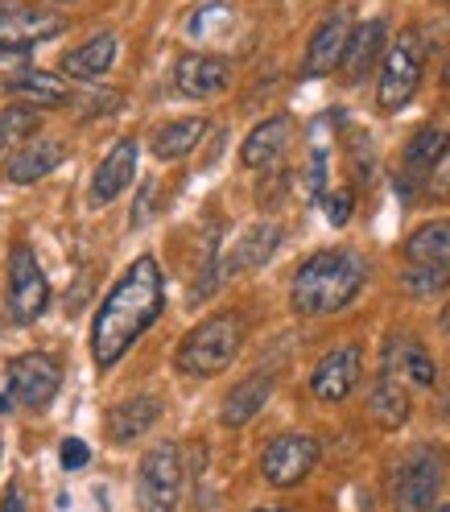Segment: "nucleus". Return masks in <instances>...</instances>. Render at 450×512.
I'll return each mask as SVG.
<instances>
[{"mask_svg":"<svg viewBox=\"0 0 450 512\" xmlns=\"http://www.w3.org/2000/svg\"><path fill=\"white\" fill-rule=\"evenodd\" d=\"M17 95H25L34 108H58V104H67L71 95H67V83H58L50 71H25L9 83Z\"/></svg>","mask_w":450,"mask_h":512,"instance_id":"nucleus-27","label":"nucleus"},{"mask_svg":"<svg viewBox=\"0 0 450 512\" xmlns=\"http://www.w3.org/2000/svg\"><path fill=\"white\" fill-rule=\"evenodd\" d=\"M384 372H389L393 380H409L417 384V389H434L438 384V364L434 356L426 351L422 339H413V335H393L389 347H384Z\"/></svg>","mask_w":450,"mask_h":512,"instance_id":"nucleus-14","label":"nucleus"},{"mask_svg":"<svg viewBox=\"0 0 450 512\" xmlns=\"http://www.w3.org/2000/svg\"><path fill=\"white\" fill-rule=\"evenodd\" d=\"M166 310V281L153 256H137L112 285L91 323V356L100 368H112Z\"/></svg>","mask_w":450,"mask_h":512,"instance_id":"nucleus-1","label":"nucleus"},{"mask_svg":"<svg viewBox=\"0 0 450 512\" xmlns=\"http://www.w3.org/2000/svg\"><path fill=\"white\" fill-rule=\"evenodd\" d=\"M368 413H372V422L380 430H401L409 422V413H413V401L405 393V384L393 380L389 372H380L376 384H372V393H368Z\"/></svg>","mask_w":450,"mask_h":512,"instance_id":"nucleus-22","label":"nucleus"},{"mask_svg":"<svg viewBox=\"0 0 450 512\" xmlns=\"http://www.w3.org/2000/svg\"><path fill=\"white\" fill-rule=\"evenodd\" d=\"M323 207H327V223L331 228H343V223L351 219V211H356V190H331V195L323 199Z\"/></svg>","mask_w":450,"mask_h":512,"instance_id":"nucleus-32","label":"nucleus"},{"mask_svg":"<svg viewBox=\"0 0 450 512\" xmlns=\"http://www.w3.org/2000/svg\"><path fill=\"white\" fill-rule=\"evenodd\" d=\"M0 512H25L21 484H9V488H5V500H0Z\"/></svg>","mask_w":450,"mask_h":512,"instance_id":"nucleus-34","label":"nucleus"},{"mask_svg":"<svg viewBox=\"0 0 450 512\" xmlns=\"http://www.w3.org/2000/svg\"><path fill=\"white\" fill-rule=\"evenodd\" d=\"M356 34L351 25V13L347 9H335L318 21V29L306 42V54H302V79H327L343 67V54H347V42Z\"/></svg>","mask_w":450,"mask_h":512,"instance_id":"nucleus-10","label":"nucleus"},{"mask_svg":"<svg viewBox=\"0 0 450 512\" xmlns=\"http://www.w3.org/2000/svg\"><path fill=\"white\" fill-rule=\"evenodd\" d=\"M442 83L450 87V58H446V67H442Z\"/></svg>","mask_w":450,"mask_h":512,"instance_id":"nucleus-37","label":"nucleus"},{"mask_svg":"<svg viewBox=\"0 0 450 512\" xmlns=\"http://www.w3.org/2000/svg\"><path fill=\"white\" fill-rule=\"evenodd\" d=\"M360 372H364V351L356 343H343V347H331L323 360L314 364L310 372V393L318 401H347L351 393H356V384H360Z\"/></svg>","mask_w":450,"mask_h":512,"instance_id":"nucleus-11","label":"nucleus"},{"mask_svg":"<svg viewBox=\"0 0 450 512\" xmlns=\"http://www.w3.org/2000/svg\"><path fill=\"white\" fill-rule=\"evenodd\" d=\"M364 281H368L364 256H356L351 248H323L298 265L294 281H289V306L302 318H327L356 302Z\"/></svg>","mask_w":450,"mask_h":512,"instance_id":"nucleus-2","label":"nucleus"},{"mask_svg":"<svg viewBox=\"0 0 450 512\" xmlns=\"http://www.w3.org/2000/svg\"><path fill=\"white\" fill-rule=\"evenodd\" d=\"M116 50H120L116 34H95L79 50H71L67 58H62V71H67L71 79H100L116 62Z\"/></svg>","mask_w":450,"mask_h":512,"instance_id":"nucleus-26","label":"nucleus"},{"mask_svg":"<svg viewBox=\"0 0 450 512\" xmlns=\"http://www.w3.org/2000/svg\"><path fill=\"white\" fill-rule=\"evenodd\" d=\"M62 157H67L62 141H29L25 149H17V153L9 157L5 178H9V182H17V186L42 182L50 170H58V166H62Z\"/></svg>","mask_w":450,"mask_h":512,"instance_id":"nucleus-21","label":"nucleus"},{"mask_svg":"<svg viewBox=\"0 0 450 512\" xmlns=\"http://www.w3.org/2000/svg\"><path fill=\"white\" fill-rule=\"evenodd\" d=\"M58 5H67V0H58Z\"/></svg>","mask_w":450,"mask_h":512,"instance_id":"nucleus-40","label":"nucleus"},{"mask_svg":"<svg viewBox=\"0 0 450 512\" xmlns=\"http://www.w3.org/2000/svg\"><path fill=\"white\" fill-rule=\"evenodd\" d=\"M252 512H289V508H252Z\"/></svg>","mask_w":450,"mask_h":512,"instance_id":"nucleus-39","label":"nucleus"},{"mask_svg":"<svg viewBox=\"0 0 450 512\" xmlns=\"http://www.w3.org/2000/svg\"><path fill=\"white\" fill-rule=\"evenodd\" d=\"M240 347H244V323H240V314L223 310V314L203 318V323L178 343L174 368L182 376L207 380V376L228 372L236 364V356H240Z\"/></svg>","mask_w":450,"mask_h":512,"instance_id":"nucleus-3","label":"nucleus"},{"mask_svg":"<svg viewBox=\"0 0 450 512\" xmlns=\"http://www.w3.org/2000/svg\"><path fill=\"white\" fill-rule=\"evenodd\" d=\"M174 87L186 95V100H215L232 87V62L219 54H203L190 50L174 62Z\"/></svg>","mask_w":450,"mask_h":512,"instance_id":"nucleus-12","label":"nucleus"},{"mask_svg":"<svg viewBox=\"0 0 450 512\" xmlns=\"http://www.w3.org/2000/svg\"><path fill=\"white\" fill-rule=\"evenodd\" d=\"M384 38H389V21H384V17H368V21L356 25V34H351L347 54H343V67H339L347 87H360L372 75L376 58L389 54V50H384Z\"/></svg>","mask_w":450,"mask_h":512,"instance_id":"nucleus-17","label":"nucleus"},{"mask_svg":"<svg viewBox=\"0 0 450 512\" xmlns=\"http://www.w3.org/2000/svg\"><path fill=\"white\" fill-rule=\"evenodd\" d=\"M58 459H62V467H67V471H79L91 459V446L83 438H67V442H62V451H58Z\"/></svg>","mask_w":450,"mask_h":512,"instance_id":"nucleus-33","label":"nucleus"},{"mask_svg":"<svg viewBox=\"0 0 450 512\" xmlns=\"http://www.w3.org/2000/svg\"><path fill=\"white\" fill-rule=\"evenodd\" d=\"M137 157H141V145L137 137H120L116 149L95 166V178H91V207H104L112 199H120L128 182L137 178Z\"/></svg>","mask_w":450,"mask_h":512,"instance_id":"nucleus-13","label":"nucleus"},{"mask_svg":"<svg viewBox=\"0 0 450 512\" xmlns=\"http://www.w3.org/2000/svg\"><path fill=\"white\" fill-rule=\"evenodd\" d=\"M228 29H232V9H228V5H219V0H215V5H203L195 17L186 21V34H190V38L228 34Z\"/></svg>","mask_w":450,"mask_h":512,"instance_id":"nucleus-30","label":"nucleus"},{"mask_svg":"<svg viewBox=\"0 0 450 512\" xmlns=\"http://www.w3.org/2000/svg\"><path fill=\"white\" fill-rule=\"evenodd\" d=\"M182 455L174 442H157L141 455L137 467V504L141 512H178L182 500Z\"/></svg>","mask_w":450,"mask_h":512,"instance_id":"nucleus-6","label":"nucleus"},{"mask_svg":"<svg viewBox=\"0 0 450 512\" xmlns=\"http://www.w3.org/2000/svg\"><path fill=\"white\" fill-rule=\"evenodd\" d=\"M157 418H162V401L141 393V397H128L120 405L108 409V438L112 442H137L141 434H149L157 426Z\"/></svg>","mask_w":450,"mask_h":512,"instance_id":"nucleus-20","label":"nucleus"},{"mask_svg":"<svg viewBox=\"0 0 450 512\" xmlns=\"http://www.w3.org/2000/svg\"><path fill=\"white\" fill-rule=\"evenodd\" d=\"M62 389V364L46 351H25L9 360V393L25 409H46Z\"/></svg>","mask_w":450,"mask_h":512,"instance_id":"nucleus-9","label":"nucleus"},{"mask_svg":"<svg viewBox=\"0 0 450 512\" xmlns=\"http://www.w3.org/2000/svg\"><path fill=\"white\" fill-rule=\"evenodd\" d=\"M318 463V438L310 434H277L261 451V475L269 488H298Z\"/></svg>","mask_w":450,"mask_h":512,"instance_id":"nucleus-8","label":"nucleus"},{"mask_svg":"<svg viewBox=\"0 0 450 512\" xmlns=\"http://www.w3.org/2000/svg\"><path fill=\"white\" fill-rule=\"evenodd\" d=\"M409 265H442L450 269V219H430L405 236Z\"/></svg>","mask_w":450,"mask_h":512,"instance_id":"nucleus-24","label":"nucleus"},{"mask_svg":"<svg viewBox=\"0 0 450 512\" xmlns=\"http://www.w3.org/2000/svg\"><path fill=\"white\" fill-rule=\"evenodd\" d=\"M446 153H450V133L446 128L442 124H422L405 145V170L417 174V178L434 174L446 162Z\"/></svg>","mask_w":450,"mask_h":512,"instance_id":"nucleus-25","label":"nucleus"},{"mask_svg":"<svg viewBox=\"0 0 450 512\" xmlns=\"http://www.w3.org/2000/svg\"><path fill=\"white\" fill-rule=\"evenodd\" d=\"M207 116H182V120H170L153 133V157L157 162H178V157L195 153L199 141L207 137Z\"/></svg>","mask_w":450,"mask_h":512,"instance_id":"nucleus-23","label":"nucleus"},{"mask_svg":"<svg viewBox=\"0 0 450 512\" xmlns=\"http://www.w3.org/2000/svg\"><path fill=\"white\" fill-rule=\"evenodd\" d=\"M442 479H446V455L430 442L413 446L393 479V512H430L438 504Z\"/></svg>","mask_w":450,"mask_h":512,"instance_id":"nucleus-5","label":"nucleus"},{"mask_svg":"<svg viewBox=\"0 0 450 512\" xmlns=\"http://www.w3.org/2000/svg\"><path fill=\"white\" fill-rule=\"evenodd\" d=\"M281 244V228L273 219H256L248 223V228L236 236L232 248H223V273L236 277V273H252V269H261L269 256L277 252Z\"/></svg>","mask_w":450,"mask_h":512,"instance_id":"nucleus-15","label":"nucleus"},{"mask_svg":"<svg viewBox=\"0 0 450 512\" xmlns=\"http://www.w3.org/2000/svg\"><path fill=\"white\" fill-rule=\"evenodd\" d=\"M46 306H50V281L38 265L34 248L13 244V252H9V314H13V323H21V327L38 323L46 314Z\"/></svg>","mask_w":450,"mask_h":512,"instance_id":"nucleus-7","label":"nucleus"},{"mask_svg":"<svg viewBox=\"0 0 450 512\" xmlns=\"http://www.w3.org/2000/svg\"><path fill=\"white\" fill-rule=\"evenodd\" d=\"M306 186H310V199L323 203L331 190H327V145H314L310 149V170H306Z\"/></svg>","mask_w":450,"mask_h":512,"instance_id":"nucleus-31","label":"nucleus"},{"mask_svg":"<svg viewBox=\"0 0 450 512\" xmlns=\"http://www.w3.org/2000/svg\"><path fill=\"white\" fill-rule=\"evenodd\" d=\"M289 133H294V120H289L285 112L261 120V124H256L252 133L244 137V145H240V162H244L248 170H265V166H273L277 157L285 153V145H289Z\"/></svg>","mask_w":450,"mask_h":512,"instance_id":"nucleus-19","label":"nucleus"},{"mask_svg":"<svg viewBox=\"0 0 450 512\" xmlns=\"http://www.w3.org/2000/svg\"><path fill=\"white\" fill-rule=\"evenodd\" d=\"M38 133V108L21 104V108H5L0 112V149H17Z\"/></svg>","mask_w":450,"mask_h":512,"instance_id":"nucleus-29","label":"nucleus"},{"mask_svg":"<svg viewBox=\"0 0 450 512\" xmlns=\"http://www.w3.org/2000/svg\"><path fill=\"white\" fill-rule=\"evenodd\" d=\"M426 75V42L417 29H405V34L389 46L380 62V79H376V104L380 112H401L413 95L417 83Z\"/></svg>","mask_w":450,"mask_h":512,"instance_id":"nucleus-4","label":"nucleus"},{"mask_svg":"<svg viewBox=\"0 0 450 512\" xmlns=\"http://www.w3.org/2000/svg\"><path fill=\"white\" fill-rule=\"evenodd\" d=\"M438 327H442V331H450V310H446V314L438 318Z\"/></svg>","mask_w":450,"mask_h":512,"instance_id":"nucleus-36","label":"nucleus"},{"mask_svg":"<svg viewBox=\"0 0 450 512\" xmlns=\"http://www.w3.org/2000/svg\"><path fill=\"white\" fill-rule=\"evenodd\" d=\"M401 290L409 298H438L450 290V269L442 265H409L401 273Z\"/></svg>","mask_w":450,"mask_h":512,"instance_id":"nucleus-28","label":"nucleus"},{"mask_svg":"<svg viewBox=\"0 0 450 512\" xmlns=\"http://www.w3.org/2000/svg\"><path fill=\"white\" fill-rule=\"evenodd\" d=\"M442 413H446V422H450V384H446V397H442Z\"/></svg>","mask_w":450,"mask_h":512,"instance_id":"nucleus-35","label":"nucleus"},{"mask_svg":"<svg viewBox=\"0 0 450 512\" xmlns=\"http://www.w3.org/2000/svg\"><path fill=\"white\" fill-rule=\"evenodd\" d=\"M430 512H450V500H442V504H434Z\"/></svg>","mask_w":450,"mask_h":512,"instance_id":"nucleus-38","label":"nucleus"},{"mask_svg":"<svg viewBox=\"0 0 450 512\" xmlns=\"http://www.w3.org/2000/svg\"><path fill=\"white\" fill-rule=\"evenodd\" d=\"M58 34H62V21H54L46 13H34L25 5L0 9V54H25L29 46L58 38Z\"/></svg>","mask_w":450,"mask_h":512,"instance_id":"nucleus-16","label":"nucleus"},{"mask_svg":"<svg viewBox=\"0 0 450 512\" xmlns=\"http://www.w3.org/2000/svg\"><path fill=\"white\" fill-rule=\"evenodd\" d=\"M269 397H273V372H252L236 384V389H228V397L219 405V422L228 430H240L265 409Z\"/></svg>","mask_w":450,"mask_h":512,"instance_id":"nucleus-18","label":"nucleus"}]
</instances>
